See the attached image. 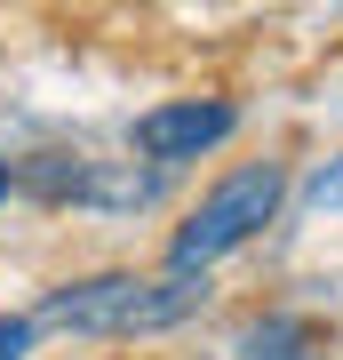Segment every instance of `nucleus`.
I'll return each instance as SVG.
<instances>
[{
	"mask_svg": "<svg viewBox=\"0 0 343 360\" xmlns=\"http://www.w3.org/2000/svg\"><path fill=\"white\" fill-rule=\"evenodd\" d=\"M208 304V272H88V281H64L40 296L32 321L64 328V336H160L184 328Z\"/></svg>",
	"mask_w": 343,
	"mask_h": 360,
	"instance_id": "1",
	"label": "nucleus"
},
{
	"mask_svg": "<svg viewBox=\"0 0 343 360\" xmlns=\"http://www.w3.org/2000/svg\"><path fill=\"white\" fill-rule=\"evenodd\" d=\"M280 200H288V160H240V168H224V176L184 208V224L168 232V257H160V264H168V272H208V264H224L231 248H248L255 232L280 217Z\"/></svg>",
	"mask_w": 343,
	"mask_h": 360,
	"instance_id": "2",
	"label": "nucleus"
},
{
	"mask_svg": "<svg viewBox=\"0 0 343 360\" xmlns=\"http://www.w3.org/2000/svg\"><path fill=\"white\" fill-rule=\"evenodd\" d=\"M240 136V104L224 96H176V104H152V112H136V129H128V144H136L152 168H184V160H208L216 144Z\"/></svg>",
	"mask_w": 343,
	"mask_h": 360,
	"instance_id": "3",
	"label": "nucleus"
},
{
	"mask_svg": "<svg viewBox=\"0 0 343 360\" xmlns=\"http://www.w3.org/2000/svg\"><path fill=\"white\" fill-rule=\"evenodd\" d=\"M319 352H328V336L311 312H264L240 328V360H319Z\"/></svg>",
	"mask_w": 343,
	"mask_h": 360,
	"instance_id": "4",
	"label": "nucleus"
},
{
	"mask_svg": "<svg viewBox=\"0 0 343 360\" xmlns=\"http://www.w3.org/2000/svg\"><path fill=\"white\" fill-rule=\"evenodd\" d=\"M32 336H40L32 312H0V360H32Z\"/></svg>",
	"mask_w": 343,
	"mask_h": 360,
	"instance_id": "5",
	"label": "nucleus"
},
{
	"mask_svg": "<svg viewBox=\"0 0 343 360\" xmlns=\"http://www.w3.org/2000/svg\"><path fill=\"white\" fill-rule=\"evenodd\" d=\"M304 200H311V208H343V160H328V168H319V176L304 184Z\"/></svg>",
	"mask_w": 343,
	"mask_h": 360,
	"instance_id": "6",
	"label": "nucleus"
},
{
	"mask_svg": "<svg viewBox=\"0 0 343 360\" xmlns=\"http://www.w3.org/2000/svg\"><path fill=\"white\" fill-rule=\"evenodd\" d=\"M16 193V160H0V200H8Z\"/></svg>",
	"mask_w": 343,
	"mask_h": 360,
	"instance_id": "7",
	"label": "nucleus"
}]
</instances>
